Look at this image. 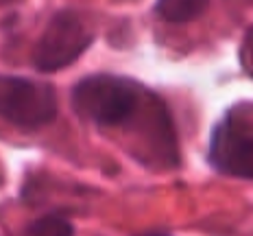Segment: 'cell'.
<instances>
[{
  "instance_id": "1",
  "label": "cell",
  "mask_w": 253,
  "mask_h": 236,
  "mask_svg": "<svg viewBox=\"0 0 253 236\" xmlns=\"http://www.w3.org/2000/svg\"><path fill=\"white\" fill-rule=\"evenodd\" d=\"M151 90L129 77L89 75L72 90V107L83 120L103 129L123 127L144 107Z\"/></svg>"
},
{
  "instance_id": "2",
  "label": "cell",
  "mask_w": 253,
  "mask_h": 236,
  "mask_svg": "<svg viewBox=\"0 0 253 236\" xmlns=\"http://www.w3.org/2000/svg\"><path fill=\"white\" fill-rule=\"evenodd\" d=\"M208 162L236 180L253 177V105L240 101L225 112L210 136Z\"/></svg>"
},
{
  "instance_id": "3",
  "label": "cell",
  "mask_w": 253,
  "mask_h": 236,
  "mask_svg": "<svg viewBox=\"0 0 253 236\" xmlns=\"http://www.w3.org/2000/svg\"><path fill=\"white\" fill-rule=\"evenodd\" d=\"M57 92L50 83L0 75V118L18 129L35 131L57 116Z\"/></svg>"
},
{
  "instance_id": "4",
  "label": "cell",
  "mask_w": 253,
  "mask_h": 236,
  "mask_svg": "<svg viewBox=\"0 0 253 236\" xmlns=\"http://www.w3.org/2000/svg\"><path fill=\"white\" fill-rule=\"evenodd\" d=\"M94 35L81 15L75 11H59L42 33L40 42L33 48V66L40 72H57L61 68L75 64L83 55Z\"/></svg>"
},
{
  "instance_id": "5",
  "label": "cell",
  "mask_w": 253,
  "mask_h": 236,
  "mask_svg": "<svg viewBox=\"0 0 253 236\" xmlns=\"http://www.w3.org/2000/svg\"><path fill=\"white\" fill-rule=\"evenodd\" d=\"M208 4L210 0H157L155 13L170 24H186L203 15Z\"/></svg>"
},
{
  "instance_id": "6",
  "label": "cell",
  "mask_w": 253,
  "mask_h": 236,
  "mask_svg": "<svg viewBox=\"0 0 253 236\" xmlns=\"http://www.w3.org/2000/svg\"><path fill=\"white\" fill-rule=\"evenodd\" d=\"M29 236H75V228L59 214H46L31 225Z\"/></svg>"
},
{
  "instance_id": "7",
  "label": "cell",
  "mask_w": 253,
  "mask_h": 236,
  "mask_svg": "<svg viewBox=\"0 0 253 236\" xmlns=\"http://www.w3.org/2000/svg\"><path fill=\"white\" fill-rule=\"evenodd\" d=\"M253 33H251V29L247 31V35H245V42H242V46H240V61H242V68H245V72L251 77V72H253Z\"/></svg>"
},
{
  "instance_id": "8",
  "label": "cell",
  "mask_w": 253,
  "mask_h": 236,
  "mask_svg": "<svg viewBox=\"0 0 253 236\" xmlns=\"http://www.w3.org/2000/svg\"><path fill=\"white\" fill-rule=\"evenodd\" d=\"M7 2H11V0H0V7H2V4H7Z\"/></svg>"
},
{
  "instance_id": "9",
  "label": "cell",
  "mask_w": 253,
  "mask_h": 236,
  "mask_svg": "<svg viewBox=\"0 0 253 236\" xmlns=\"http://www.w3.org/2000/svg\"><path fill=\"white\" fill-rule=\"evenodd\" d=\"M144 236H162V234H144Z\"/></svg>"
}]
</instances>
